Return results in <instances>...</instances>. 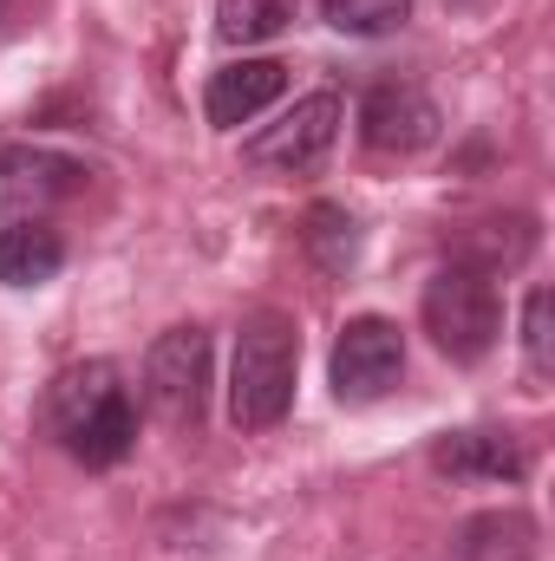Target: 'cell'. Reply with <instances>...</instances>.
Returning <instances> with one entry per match:
<instances>
[{
    "label": "cell",
    "mask_w": 555,
    "mask_h": 561,
    "mask_svg": "<svg viewBox=\"0 0 555 561\" xmlns=\"http://www.w3.org/2000/svg\"><path fill=\"white\" fill-rule=\"evenodd\" d=\"M46 431L86 470H112L138 444V405L112 359H79L46 386Z\"/></svg>",
    "instance_id": "6da1fadb"
},
{
    "label": "cell",
    "mask_w": 555,
    "mask_h": 561,
    "mask_svg": "<svg viewBox=\"0 0 555 561\" xmlns=\"http://www.w3.org/2000/svg\"><path fill=\"white\" fill-rule=\"evenodd\" d=\"M294 379H301V327L275 307L249 313L229 366V419L242 431H275L294 405Z\"/></svg>",
    "instance_id": "7a4b0ae2"
},
{
    "label": "cell",
    "mask_w": 555,
    "mask_h": 561,
    "mask_svg": "<svg viewBox=\"0 0 555 561\" xmlns=\"http://www.w3.org/2000/svg\"><path fill=\"white\" fill-rule=\"evenodd\" d=\"M418 320H424V333H431V346H438L444 359L477 366V359L497 346V333H503L497 280L484 275V268L451 262V268H438V275L424 280V294H418Z\"/></svg>",
    "instance_id": "3957f363"
},
{
    "label": "cell",
    "mask_w": 555,
    "mask_h": 561,
    "mask_svg": "<svg viewBox=\"0 0 555 561\" xmlns=\"http://www.w3.org/2000/svg\"><path fill=\"white\" fill-rule=\"evenodd\" d=\"M144 399L170 431H196L203 424V405H209V333L196 320L150 340V353H144Z\"/></svg>",
    "instance_id": "277c9868"
},
{
    "label": "cell",
    "mask_w": 555,
    "mask_h": 561,
    "mask_svg": "<svg viewBox=\"0 0 555 561\" xmlns=\"http://www.w3.org/2000/svg\"><path fill=\"white\" fill-rule=\"evenodd\" d=\"M340 125H347L340 92H307V99H294V105L281 112L275 125H262L256 138L242 144V157H249L256 170H275V176H307V170H320V163L333 157Z\"/></svg>",
    "instance_id": "5b68a950"
},
{
    "label": "cell",
    "mask_w": 555,
    "mask_h": 561,
    "mask_svg": "<svg viewBox=\"0 0 555 561\" xmlns=\"http://www.w3.org/2000/svg\"><path fill=\"white\" fill-rule=\"evenodd\" d=\"M86 183H92V170L53 144H7L0 150V216L39 222V216L79 203Z\"/></svg>",
    "instance_id": "8992f818"
},
{
    "label": "cell",
    "mask_w": 555,
    "mask_h": 561,
    "mask_svg": "<svg viewBox=\"0 0 555 561\" xmlns=\"http://www.w3.org/2000/svg\"><path fill=\"white\" fill-rule=\"evenodd\" d=\"M406 373V333L386 313H360L333 340V399L340 405H373L399 386Z\"/></svg>",
    "instance_id": "52a82bcc"
},
{
    "label": "cell",
    "mask_w": 555,
    "mask_h": 561,
    "mask_svg": "<svg viewBox=\"0 0 555 561\" xmlns=\"http://www.w3.org/2000/svg\"><path fill=\"white\" fill-rule=\"evenodd\" d=\"M438 131H444V112L412 79H386L360 99V144L373 157H418L424 144H438Z\"/></svg>",
    "instance_id": "ba28073f"
},
{
    "label": "cell",
    "mask_w": 555,
    "mask_h": 561,
    "mask_svg": "<svg viewBox=\"0 0 555 561\" xmlns=\"http://www.w3.org/2000/svg\"><path fill=\"white\" fill-rule=\"evenodd\" d=\"M431 470L457 477V483H523L530 477V444L517 431L477 424V431H451L431 444Z\"/></svg>",
    "instance_id": "9c48e42d"
},
{
    "label": "cell",
    "mask_w": 555,
    "mask_h": 561,
    "mask_svg": "<svg viewBox=\"0 0 555 561\" xmlns=\"http://www.w3.org/2000/svg\"><path fill=\"white\" fill-rule=\"evenodd\" d=\"M287 92V66L281 59H229L223 72H209V92H203V112L216 131H236L249 118H262Z\"/></svg>",
    "instance_id": "30bf717a"
},
{
    "label": "cell",
    "mask_w": 555,
    "mask_h": 561,
    "mask_svg": "<svg viewBox=\"0 0 555 561\" xmlns=\"http://www.w3.org/2000/svg\"><path fill=\"white\" fill-rule=\"evenodd\" d=\"M530 255H536V222H530V216H484V222L457 229V249H451V262L484 268V275L523 268Z\"/></svg>",
    "instance_id": "8fae6325"
},
{
    "label": "cell",
    "mask_w": 555,
    "mask_h": 561,
    "mask_svg": "<svg viewBox=\"0 0 555 561\" xmlns=\"http://www.w3.org/2000/svg\"><path fill=\"white\" fill-rule=\"evenodd\" d=\"M457 561H530L536 556V523L523 510H484L457 529Z\"/></svg>",
    "instance_id": "7c38bea8"
},
{
    "label": "cell",
    "mask_w": 555,
    "mask_h": 561,
    "mask_svg": "<svg viewBox=\"0 0 555 561\" xmlns=\"http://www.w3.org/2000/svg\"><path fill=\"white\" fill-rule=\"evenodd\" d=\"M66 268V242L39 222H13L0 229V287H39Z\"/></svg>",
    "instance_id": "4fadbf2b"
},
{
    "label": "cell",
    "mask_w": 555,
    "mask_h": 561,
    "mask_svg": "<svg viewBox=\"0 0 555 561\" xmlns=\"http://www.w3.org/2000/svg\"><path fill=\"white\" fill-rule=\"evenodd\" d=\"M301 249L314 255L320 275H347L360 262V222L340 209V203H314L307 222H301Z\"/></svg>",
    "instance_id": "5bb4252c"
},
{
    "label": "cell",
    "mask_w": 555,
    "mask_h": 561,
    "mask_svg": "<svg viewBox=\"0 0 555 561\" xmlns=\"http://www.w3.org/2000/svg\"><path fill=\"white\" fill-rule=\"evenodd\" d=\"M294 7H301V0H216V33H223L229 46H262V39L287 33Z\"/></svg>",
    "instance_id": "9a60e30c"
},
{
    "label": "cell",
    "mask_w": 555,
    "mask_h": 561,
    "mask_svg": "<svg viewBox=\"0 0 555 561\" xmlns=\"http://www.w3.org/2000/svg\"><path fill=\"white\" fill-rule=\"evenodd\" d=\"M314 7L347 39H380V33H399L412 20V0H314Z\"/></svg>",
    "instance_id": "2e32d148"
},
{
    "label": "cell",
    "mask_w": 555,
    "mask_h": 561,
    "mask_svg": "<svg viewBox=\"0 0 555 561\" xmlns=\"http://www.w3.org/2000/svg\"><path fill=\"white\" fill-rule=\"evenodd\" d=\"M523 359H530V379H550L555 373V294L550 287H530V300H523Z\"/></svg>",
    "instance_id": "e0dca14e"
},
{
    "label": "cell",
    "mask_w": 555,
    "mask_h": 561,
    "mask_svg": "<svg viewBox=\"0 0 555 561\" xmlns=\"http://www.w3.org/2000/svg\"><path fill=\"white\" fill-rule=\"evenodd\" d=\"M39 7H46V0H0V33H20Z\"/></svg>",
    "instance_id": "ac0fdd59"
}]
</instances>
